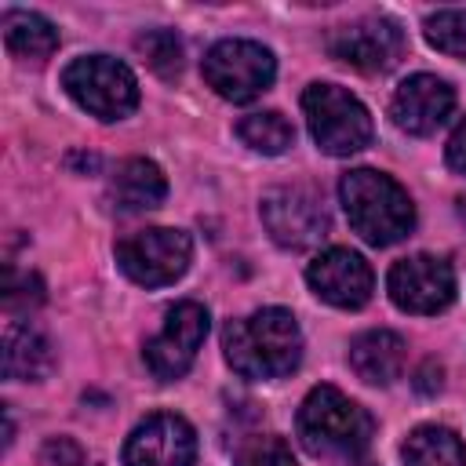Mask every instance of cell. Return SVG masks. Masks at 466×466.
<instances>
[{"label":"cell","mask_w":466,"mask_h":466,"mask_svg":"<svg viewBox=\"0 0 466 466\" xmlns=\"http://www.w3.org/2000/svg\"><path fill=\"white\" fill-rule=\"evenodd\" d=\"M200 69H204L208 87L226 102H251L277 76L273 51L255 40H218L204 55Z\"/></svg>","instance_id":"obj_6"},{"label":"cell","mask_w":466,"mask_h":466,"mask_svg":"<svg viewBox=\"0 0 466 466\" xmlns=\"http://www.w3.org/2000/svg\"><path fill=\"white\" fill-rule=\"evenodd\" d=\"M233 466H299V462L280 437H251L240 444Z\"/></svg>","instance_id":"obj_23"},{"label":"cell","mask_w":466,"mask_h":466,"mask_svg":"<svg viewBox=\"0 0 466 466\" xmlns=\"http://www.w3.org/2000/svg\"><path fill=\"white\" fill-rule=\"evenodd\" d=\"M0 29H4V44L11 55L18 58H33V62H44L55 55L58 47V29L36 15V11H22V7H11L0 15Z\"/></svg>","instance_id":"obj_18"},{"label":"cell","mask_w":466,"mask_h":466,"mask_svg":"<svg viewBox=\"0 0 466 466\" xmlns=\"http://www.w3.org/2000/svg\"><path fill=\"white\" fill-rule=\"evenodd\" d=\"M448 164L459 171V175H466V120L451 131V138H448Z\"/></svg>","instance_id":"obj_26"},{"label":"cell","mask_w":466,"mask_h":466,"mask_svg":"<svg viewBox=\"0 0 466 466\" xmlns=\"http://www.w3.org/2000/svg\"><path fill=\"white\" fill-rule=\"evenodd\" d=\"M40 466H87L84 448L73 437H47L40 444Z\"/></svg>","instance_id":"obj_25"},{"label":"cell","mask_w":466,"mask_h":466,"mask_svg":"<svg viewBox=\"0 0 466 466\" xmlns=\"http://www.w3.org/2000/svg\"><path fill=\"white\" fill-rule=\"evenodd\" d=\"M135 51H138L142 62H146L157 76H164V80H171V76L182 73V40H178L171 29H149V33H142V36L135 40Z\"/></svg>","instance_id":"obj_21"},{"label":"cell","mask_w":466,"mask_h":466,"mask_svg":"<svg viewBox=\"0 0 466 466\" xmlns=\"http://www.w3.org/2000/svg\"><path fill=\"white\" fill-rule=\"evenodd\" d=\"M404 360H408V342L397 331L371 328L350 342V368L368 386H390L404 371Z\"/></svg>","instance_id":"obj_15"},{"label":"cell","mask_w":466,"mask_h":466,"mask_svg":"<svg viewBox=\"0 0 466 466\" xmlns=\"http://www.w3.org/2000/svg\"><path fill=\"white\" fill-rule=\"evenodd\" d=\"M299 441L313 455H360L371 444L375 419L335 386H313L295 415Z\"/></svg>","instance_id":"obj_3"},{"label":"cell","mask_w":466,"mask_h":466,"mask_svg":"<svg viewBox=\"0 0 466 466\" xmlns=\"http://www.w3.org/2000/svg\"><path fill=\"white\" fill-rule=\"evenodd\" d=\"M237 138L244 146H251L255 153H266V157H280L291 142H295V127L280 116V113H248L240 124H237Z\"/></svg>","instance_id":"obj_20"},{"label":"cell","mask_w":466,"mask_h":466,"mask_svg":"<svg viewBox=\"0 0 466 466\" xmlns=\"http://www.w3.org/2000/svg\"><path fill=\"white\" fill-rule=\"evenodd\" d=\"M441 375H444V371H441V364L426 360V364H422V371H419V379H415V386H419L422 393H437V390L444 386V382H441Z\"/></svg>","instance_id":"obj_27"},{"label":"cell","mask_w":466,"mask_h":466,"mask_svg":"<svg viewBox=\"0 0 466 466\" xmlns=\"http://www.w3.org/2000/svg\"><path fill=\"white\" fill-rule=\"evenodd\" d=\"M426 40L448 55V58H462L466 62V11L448 7L426 18Z\"/></svg>","instance_id":"obj_22"},{"label":"cell","mask_w":466,"mask_h":466,"mask_svg":"<svg viewBox=\"0 0 466 466\" xmlns=\"http://www.w3.org/2000/svg\"><path fill=\"white\" fill-rule=\"evenodd\" d=\"M342 466H364V462H353V459H350V462H342Z\"/></svg>","instance_id":"obj_29"},{"label":"cell","mask_w":466,"mask_h":466,"mask_svg":"<svg viewBox=\"0 0 466 466\" xmlns=\"http://www.w3.org/2000/svg\"><path fill=\"white\" fill-rule=\"evenodd\" d=\"M44 302V284L36 273H18L7 266V277H4V306L7 313H18V309H33Z\"/></svg>","instance_id":"obj_24"},{"label":"cell","mask_w":466,"mask_h":466,"mask_svg":"<svg viewBox=\"0 0 466 466\" xmlns=\"http://www.w3.org/2000/svg\"><path fill=\"white\" fill-rule=\"evenodd\" d=\"M55 364V353H51V342L29 328V324H18L11 320L4 328V379L11 382H36L51 371Z\"/></svg>","instance_id":"obj_17"},{"label":"cell","mask_w":466,"mask_h":466,"mask_svg":"<svg viewBox=\"0 0 466 466\" xmlns=\"http://www.w3.org/2000/svg\"><path fill=\"white\" fill-rule=\"evenodd\" d=\"M328 51L360 73H386L404 58V33L397 22L382 15H368L350 25L331 29Z\"/></svg>","instance_id":"obj_11"},{"label":"cell","mask_w":466,"mask_h":466,"mask_svg":"<svg viewBox=\"0 0 466 466\" xmlns=\"http://www.w3.org/2000/svg\"><path fill=\"white\" fill-rule=\"evenodd\" d=\"M386 291L404 313H441L455 299V269L441 255H411L390 269Z\"/></svg>","instance_id":"obj_10"},{"label":"cell","mask_w":466,"mask_h":466,"mask_svg":"<svg viewBox=\"0 0 466 466\" xmlns=\"http://www.w3.org/2000/svg\"><path fill=\"white\" fill-rule=\"evenodd\" d=\"M302 113L309 124L313 142L331 157L360 153L371 142V116L339 84H309L302 91Z\"/></svg>","instance_id":"obj_4"},{"label":"cell","mask_w":466,"mask_h":466,"mask_svg":"<svg viewBox=\"0 0 466 466\" xmlns=\"http://www.w3.org/2000/svg\"><path fill=\"white\" fill-rule=\"evenodd\" d=\"M62 87L69 98L98 120H120L138 106L135 73L109 55H80L62 69Z\"/></svg>","instance_id":"obj_5"},{"label":"cell","mask_w":466,"mask_h":466,"mask_svg":"<svg viewBox=\"0 0 466 466\" xmlns=\"http://www.w3.org/2000/svg\"><path fill=\"white\" fill-rule=\"evenodd\" d=\"M339 200L346 208L350 226L375 248L404 240L415 226V204L408 189L375 167L346 171L339 182Z\"/></svg>","instance_id":"obj_2"},{"label":"cell","mask_w":466,"mask_h":466,"mask_svg":"<svg viewBox=\"0 0 466 466\" xmlns=\"http://www.w3.org/2000/svg\"><path fill=\"white\" fill-rule=\"evenodd\" d=\"M193 258V240L182 229L153 226L124 237L116 244V266L142 288H164L175 284Z\"/></svg>","instance_id":"obj_7"},{"label":"cell","mask_w":466,"mask_h":466,"mask_svg":"<svg viewBox=\"0 0 466 466\" xmlns=\"http://www.w3.org/2000/svg\"><path fill=\"white\" fill-rule=\"evenodd\" d=\"M109 197H113V208L124 211V215L153 211L167 197V178L153 160L131 157V160H124L116 167V175L109 182Z\"/></svg>","instance_id":"obj_16"},{"label":"cell","mask_w":466,"mask_h":466,"mask_svg":"<svg viewBox=\"0 0 466 466\" xmlns=\"http://www.w3.org/2000/svg\"><path fill=\"white\" fill-rule=\"evenodd\" d=\"M455 109V91L448 87V80L433 76V73H415L408 76L390 102V116L400 131L408 135H433Z\"/></svg>","instance_id":"obj_14"},{"label":"cell","mask_w":466,"mask_h":466,"mask_svg":"<svg viewBox=\"0 0 466 466\" xmlns=\"http://www.w3.org/2000/svg\"><path fill=\"white\" fill-rule=\"evenodd\" d=\"M258 215L280 248H309L328 233V211L309 186H273L262 193Z\"/></svg>","instance_id":"obj_9"},{"label":"cell","mask_w":466,"mask_h":466,"mask_svg":"<svg viewBox=\"0 0 466 466\" xmlns=\"http://www.w3.org/2000/svg\"><path fill=\"white\" fill-rule=\"evenodd\" d=\"M193 455L197 433L182 415L171 411L142 419L124 444V466H193Z\"/></svg>","instance_id":"obj_12"},{"label":"cell","mask_w":466,"mask_h":466,"mask_svg":"<svg viewBox=\"0 0 466 466\" xmlns=\"http://www.w3.org/2000/svg\"><path fill=\"white\" fill-rule=\"evenodd\" d=\"M222 350L229 368L244 379H284L302 360V331L288 309L266 306L244 320H229Z\"/></svg>","instance_id":"obj_1"},{"label":"cell","mask_w":466,"mask_h":466,"mask_svg":"<svg viewBox=\"0 0 466 466\" xmlns=\"http://www.w3.org/2000/svg\"><path fill=\"white\" fill-rule=\"evenodd\" d=\"M306 280H309L317 299H324L328 306H339V309H360L371 299V288H375L371 266L350 248L320 251L309 262Z\"/></svg>","instance_id":"obj_13"},{"label":"cell","mask_w":466,"mask_h":466,"mask_svg":"<svg viewBox=\"0 0 466 466\" xmlns=\"http://www.w3.org/2000/svg\"><path fill=\"white\" fill-rule=\"evenodd\" d=\"M404 466H466V444L448 426H419L408 433Z\"/></svg>","instance_id":"obj_19"},{"label":"cell","mask_w":466,"mask_h":466,"mask_svg":"<svg viewBox=\"0 0 466 466\" xmlns=\"http://www.w3.org/2000/svg\"><path fill=\"white\" fill-rule=\"evenodd\" d=\"M204 335H208V309L193 299L175 302L164 317V328L142 350V360L153 371V379H160V382L182 379L193 368Z\"/></svg>","instance_id":"obj_8"},{"label":"cell","mask_w":466,"mask_h":466,"mask_svg":"<svg viewBox=\"0 0 466 466\" xmlns=\"http://www.w3.org/2000/svg\"><path fill=\"white\" fill-rule=\"evenodd\" d=\"M459 218L466 222V197H459Z\"/></svg>","instance_id":"obj_28"}]
</instances>
